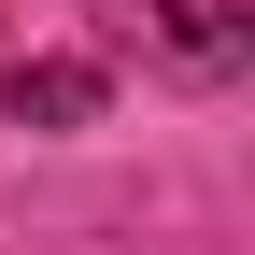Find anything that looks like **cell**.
<instances>
[{
    "label": "cell",
    "instance_id": "cell-2",
    "mask_svg": "<svg viewBox=\"0 0 255 255\" xmlns=\"http://www.w3.org/2000/svg\"><path fill=\"white\" fill-rule=\"evenodd\" d=\"M0 114H43V128H85V114H100V71H0Z\"/></svg>",
    "mask_w": 255,
    "mask_h": 255
},
{
    "label": "cell",
    "instance_id": "cell-1",
    "mask_svg": "<svg viewBox=\"0 0 255 255\" xmlns=\"http://www.w3.org/2000/svg\"><path fill=\"white\" fill-rule=\"evenodd\" d=\"M100 43H128L170 85H241L255 71V0H85Z\"/></svg>",
    "mask_w": 255,
    "mask_h": 255
}]
</instances>
